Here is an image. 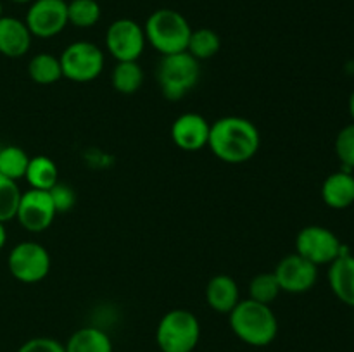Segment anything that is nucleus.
<instances>
[{"mask_svg":"<svg viewBox=\"0 0 354 352\" xmlns=\"http://www.w3.org/2000/svg\"><path fill=\"white\" fill-rule=\"evenodd\" d=\"M7 268L12 278L21 283H38L50 273L52 257L47 248L33 240L19 242L7 257Z\"/></svg>","mask_w":354,"mask_h":352,"instance_id":"nucleus-7","label":"nucleus"},{"mask_svg":"<svg viewBox=\"0 0 354 352\" xmlns=\"http://www.w3.org/2000/svg\"><path fill=\"white\" fill-rule=\"evenodd\" d=\"M346 245L327 226L310 224L304 226L296 237V252L313 262L315 266H328L346 252Z\"/></svg>","mask_w":354,"mask_h":352,"instance_id":"nucleus-8","label":"nucleus"},{"mask_svg":"<svg viewBox=\"0 0 354 352\" xmlns=\"http://www.w3.org/2000/svg\"><path fill=\"white\" fill-rule=\"evenodd\" d=\"M62 78L73 83H90L99 78L106 66V55L92 41H73L59 55Z\"/></svg>","mask_w":354,"mask_h":352,"instance_id":"nucleus-6","label":"nucleus"},{"mask_svg":"<svg viewBox=\"0 0 354 352\" xmlns=\"http://www.w3.org/2000/svg\"><path fill=\"white\" fill-rule=\"evenodd\" d=\"M348 110H349V116H351V119L354 121V90H353L351 95H349V100H348Z\"/></svg>","mask_w":354,"mask_h":352,"instance_id":"nucleus-31","label":"nucleus"},{"mask_svg":"<svg viewBox=\"0 0 354 352\" xmlns=\"http://www.w3.org/2000/svg\"><path fill=\"white\" fill-rule=\"evenodd\" d=\"M33 37L47 40L61 35L68 26V2L66 0H35L24 17Z\"/></svg>","mask_w":354,"mask_h":352,"instance_id":"nucleus-10","label":"nucleus"},{"mask_svg":"<svg viewBox=\"0 0 354 352\" xmlns=\"http://www.w3.org/2000/svg\"><path fill=\"white\" fill-rule=\"evenodd\" d=\"M17 352H66L64 344L50 337H35L24 342Z\"/></svg>","mask_w":354,"mask_h":352,"instance_id":"nucleus-29","label":"nucleus"},{"mask_svg":"<svg viewBox=\"0 0 354 352\" xmlns=\"http://www.w3.org/2000/svg\"><path fill=\"white\" fill-rule=\"evenodd\" d=\"M201 78V64L189 52L161 55L156 71L159 90L168 100H182L197 86Z\"/></svg>","mask_w":354,"mask_h":352,"instance_id":"nucleus-4","label":"nucleus"},{"mask_svg":"<svg viewBox=\"0 0 354 352\" xmlns=\"http://www.w3.org/2000/svg\"><path fill=\"white\" fill-rule=\"evenodd\" d=\"M328 286L332 293L346 306L354 307V255L342 252L332 264H328Z\"/></svg>","mask_w":354,"mask_h":352,"instance_id":"nucleus-15","label":"nucleus"},{"mask_svg":"<svg viewBox=\"0 0 354 352\" xmlns=\"http://www.w3.org/2000/svg\"><path fill=\"white\" fill-rule=\"evenodd\" d=\"M273 275H275L282 292L306 293L317 285L318 266H315L313 262L294 252V254L280 259Z\"/></svg>","mask_w":354,"mask_h":352,"instance_id":"nucleus-12","label":"nucleus"},{"mask_svg":"<svg viewBox=\"0 0 354 352\" xmlns=\"http://www.w3.org/2000/svg\"><path fill=\"white\" fill-rule=\"evenodd\" d=\"M52 197V202H54V207L57 213H68L75 207L76 204V193L75 190L71 188L69 185L66 183L57 182L50 190H48Z\"/></svg>","mask_w":354,"mask_h":352,"instance_id":"nucleus-28","label":"nucleus"},{"mask_svg":"<svg viewBox=\"0 0 354 352\" xmlns=\"http://www.w3.org/2000/svg\"><path fill=\"white\" fill-rule=\"evenodd\" d=\"M66 352H113V342L104 330L97 326H83L66 342Z\"/></svg>","mask_w":354,"mask_h":352,"instance_id":"nucleus-18","label":"nucleus"},{"mask_svg":"<svg viewBox=\"0 0 354 352\" xmlns=\"http://www.w3.org/2000/svg\"><path fill=\"white\" fill-rule=\"evenodd\" d=\"M206 302L220 314H230L241 302V290L230 275H216L206 285Z\"/></svg>","mask_w":354,"mask_h":352,"instance_id":"nucleus-17","label":"nucleus"},{"mask_svg":"<svg viewBox=\"0 0 354 352\" xmlns=\"http://www.w3.org/2000/svg\"><path fill=\"white\" fill-rule=\"evenodd\" d=\"M145 40L161 55L185 52L192 26L182 12L175 9H158L144 24Z\"/></svg>","mask_w":354,"mask_h":352,"instance_id":"nucleus-3","label":"nucleus"},{"mask_svg":"<svg viewBox=\"0 0 354 352\" xmlns=\"http://www.w3.org/2000/svg\"><path fill=\"white\" fill-rule=\"evenodd\" d=\"M201 338V323L189 309H171L159 320L156 344L161 352H194Z\"/></svg>","mask_w":354,"mask_h":352,"instance_id":"nucleus-5","label":"nucleus"},{"mask_svg":"<svg viewBox=\"0 0 354 352\" xmlns=\"http://www.w3.org/2000/svg\"><path fill=\"white\" fill-rule=\"evenodd\" d=\"M221 48V38L211 28H199V30H192L190 35L189 45H187V52L197 61H207L213 59L214 55L220 52Z\"/></svg>","mask_w":354,"mask_h":352,"instance_id":"nucleus-22","label":"nucleus"},{"mask_svg":"<svg viewBox=\"0 0 354 352\" xmlns=\"http://www.w3.org/2000/svg\"><path fill=\"white\" fill-rule=\"evenodd\" d=\"M235 337L251 347H266L279 335V320L268 304L252 299L241 300L228 314Z\"/></svg>","mask_w":354,"mask_h":352,"instance_id":"nucleus-2","label":"nucleus"},{"mask_svg":"<svg viewBox=\"0 0 354 352\" xmlns=\"http://www.w3.org/2000/svg\"><path fill=\"white\" fill-rule=\"evenodd\" d=\"M10 2L21 3V6H23V3H31V2H35V0H10Z\"/></svg>","mask_w":354,"mask_h":352,"instance_id":"nucleus-32","label":"nucleus"},{"mask_svg":"<svg viewBox=\"0 0 354 352\" xmlns=\"http://www.w3.org/2000/svg\"><path fill=\"white\" fill-rule=\"evenodd\" d=\"M102 16L97 0H69L68 2V23L75 28H86L95 26Z\"/></svg>","mask_w":354,"mask_h":352,"instance_id":"nucleus-24","label":"nucleus"},{"mask_svg":"<svg viewBox=\"0 0 354 352\" xmlns=\"http://www.w3.org/2000/svg\"><path fill=\"white\" fill-rule=\"evenodd\" d=\"M7 244V230H6V223H0V251L6 247Z\"/></svg>","mask_w":354,"mask_h":352,"instance_id":"nucleus-30","label":"nucleus"},{"mask_svg":"<svg viewBox=\"0 0 354 352\" xmlns=\"http://www.w3.org/2000/svg\"><path fill=\"white\" fill-rule=\"evenodd\" d=\"M145 45V31L144 26L130 17H121L113 21L106 31V48L116 62L138 61L144 54Z\"/></svg>","mask_w":354,"mask_h":352,"instance_id":"nucleus-9","label":"nucleus"},{"mask_svg":"<svg viewBox=\"0 0 354 352\" xmlns=\"http://www.w3.org/2000/svg\"><path fill=\"white\" fill-rule=\"evenodd\" d=\"M30 155L17 145H6L0 148V175L19 182L26 175Z\"/></svg>","mask_w":354,"mask_h":352,"instance_id":"nucleus-23","label":"nucleus"},{"mask_svg":"<svg viewBox=\"0 0 354 352\" xmlns=\"http://www.w3.org/2000/svg\"><path fill=\"white\" fill-rule=\"evenodd\" d=\"M144 69L138 61L116 62L111 72V85L121 95H133L144 85Z\"/></svg>","mask_w":354,"mask_h":352,"instance_id":"nucleus-20","label":"nucleus"},{"mask_svg":"<svg viewBox=\"0 0 354 352\" xmlns=\"http://www.w3.org/2000/svg\"><path fill=\"white\" fill-rule=\"evenodd\" d=\"M3 16V6H2V2H0V17Z\"/></svg>","mask_w":354,"mask_h":352,"instance_id":"nucleus-33","label":"nucleus"},{"mask_svg":"<svg viewBox=\"0 0 354 352\" xmlns=\"http://www.w3.org/2000/svg\"><path fill=\"white\" fill-rule=\"evenodd\" d=\"M28 75H30L31 81L37 83V85H54L59 79H62L61 61H59V57L47 54V52L35 54L28 62Z\"/></svg>","mask_w":354,"mask_h":352,"instance_id":"nucleus-21","label":"nucleus"},{"mask_svg":"<svg viewBox=\"0 0 354 352\" xmlns=\"http://www.w3.org/2000/svg\"><path fill=\"white\" fill-rule=\"evenodd\" d=\"M207 147L227 164H242L258 154L261 147L259 128L242 116H225L211 124Z\"/></svg>","mask_w":354,"mask_h":352,"instance_id":"nucleus-1","label":"nucleus"},{"mask_svg":"<svg viewBox=\"0 0 354 352\" xmlns=\"http://www.w3.org/2000/svg\"><path fill=\"white\" fill-rule=\"evenodd\" d=\"M280 285L273 273H259L249 283V299L256 302L272 306L273 300L280 295Z\"/></svg>","mask_w":354,"mask_h":352,"instance_id":"nucleus-26","label":"nucleus"},{"mask_svg":"<svg viewBox=\"0 0 354 352\" xmlns=\"http://www.w3.org/2000/svg\"><path fill=\"white\" fill-rule=\"evenodd\" d=\"M23 192L14 179L0 175V223H9L16 219L17 207Z\"/></svg>","mask_w":354,"mask_h":352,"instance_id":"nucleus-25","label":"nucleus"},{"mask_svg":"<svg viewBox=\"0 0 354 352\" xmlns=\"http://www.w3.org/2000/svg\"><path fill=\"white\" fill-rule=\"evenodd\" d=\"M33 35L23 19L12 16L0 17V54L9 59H19L31 48Z\"/></svg>","mask_w":354,"mask_h":352,"instance_id":"nucleus-14","label":"nucleus"},{"mask_svg":"<svg viewBox=\"0 0 354 352\" xmlns=\"http://www.w3.org/2000/svg\"><path fill=\"white\" fill-rule=\"evenodd\" d=\"M322 200L330 209L342 211L354 204V176L349 169L342 168L325 178L322 183Z\"/></svg>","mask_w":354,"mask_h":352,"instance_id":"nucleus-16","label":"nucleus"},{"mask_svg":"<svg viewBox=\"0 0 354 352\" xmlns=\"http://www.w3.org/2000/svg\"><path fill=\"white\" fill-rule=\"evenodd\" d=\"M55 216H57V211L47 190L30 188L23 192L16 219L24 230L30 233H41L54 223Z\"/></svg>","mask_w":354,"mask_h":352,"instance_id":"nucleus-11","label":"nucleus"},{"mask_svg":"<svg viewBox=\"0 0 354 352\" xmlns=\"http://www.w3.org/2000/svg\"><path fill=\"white\" fill-rule=\"evenodd\" d=\"M335 155L342 162L344 169H354V121L342 128L335 137Z\"/></svg>","mask_w":354,"mask_h":352,"instance_id":"nucleus-27","label":"nucleus"},{"mask_svg":"<svg viewBox=\"0 0 354 352\" xmlns=\"http://www.w3.org/2000/svg\"><path fill=\"white\" fill-rule=\"evenodd\" d=\"M211 124L197 113L180 114L171 124V140L185 152H199L207 147Z\"/></svg>","mask_w":354,"mask_h":352,"instance_id":"nucleus-13","label":"nucleus"},{"mask_svg":"<svg viewBox=\"0 0 354 352\" xmlns=\"http://www.w3.org/2000/svg\"><path fill=\"white\" fill-rule=\"evenodd\" d=\"M24 178H26L30 188L48 192L59 182L57 164L54 162V159L47 157V155H35V157H30Z\"/></svg>","mask_w":354,"mask_h":352,"instance_id":"nucleus-19","label":"nucleus"}]
</instances>
